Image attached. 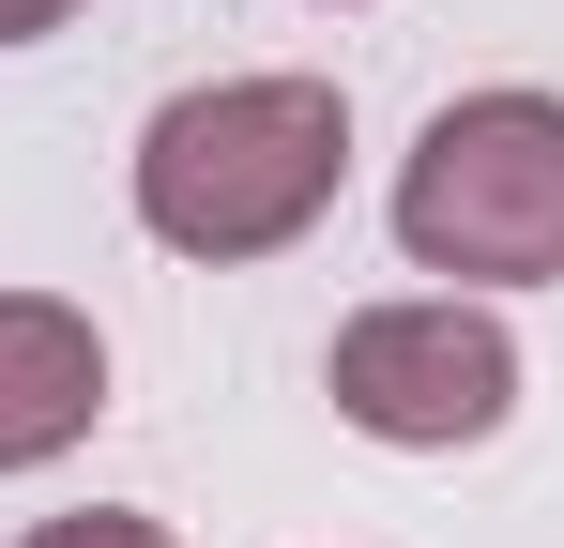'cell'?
Returning a JSON list of instances; mask_svg holds the SVG:
<instances>
[{
	"mask_svg": "<svg viewBox=\"0 0 564 548\" xmlns=\"http://www.w3.org/2000/svg\"><path fill=\"white\" fill-rule=\"evenodd\" d=\"M351 183V91L336 77H214L138 122V229L169 260H275Z\"/></svg>",
	"mask_w": 564,
	"mask_h": 548,
	"instance_id": "cell-1",
	"label": "cell"
},
{
	"mask_svg": "<svg viewBox=\"0 0 564 548\" xmlns=\"http://www.w3.org/2000/svg\"><path fill=\"white\" fill-rule=\"evenodd\" d=\"M397 244L458 289H550L564 274V91H458L412 168H397Z\"/></svg>",
	"mask_w": 564,
	"mask_h": 548,
	"instance_id": "cell-2",
	"label": "cell"
},
{
	"mask_svg": "<svg viewBox=\"0 0 564 548\" xmlns=\"http://www.w3.org/2000/svg\"><path fill=\"white\" fill-rule=\"evenodd\" d=\"M62 15H77V0H0V46H46Z\"/></svg>",
	"mask_w": 564,
	"mask_h": 548,
	"instance_id": "cell-6",
	"label": "cell"
},
{
	"mask_svg": "<svg viewBox=\"0 0 564 548\" xmlns=\"http://www.w3.org/2000/svg\"><path fill=\"white\" fill-rule=\"evenodd\" d=\"M15 548H169V534L122 518V503H77V518H46V534H15Z\"/></svg>",
	"mask_w": 564,
	"mask_h": 548,
	"instance_id": "cell-5",
	"label": "cell"
},
{
	"mask_svg": "<svg viewBox=\"0 0 564 548\" xmlns=\"http://www.w3.org/2000/svg\"><path fill=\"white\" fill-rule=\"evenodd\" d=\"M321 396H336V427H367V442H397V457H458V442H503V412H519V336H503L473 289L351 305L336 351H321Z\"/></svg>",
	"mask_w": 564,
	"mask_h": 548,
	"instance_id": "cell-3",
	"label": "cell"
},
{
	"mask_svg": "<svg viewBox=\"0 0 564 548\" xmlns=\"http://www.w3.org/2000/svg\"><path fill=\"white\" fill-rule=\"evenodd\" d=\"M93 412H107V336H93V305H62V289H0V472L77 457Z\"/></svg>",
	"mask_w": 564,
	"mask_h": 548,
	"instance_id": "cell-4",
	"label": "cell"
}]
</instances>
